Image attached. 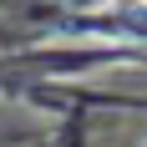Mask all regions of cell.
<instances>
[{
	"instance_id": "cell-1",
	"label": "cell",
	"mask_w": 147,
	"mask_h": 147,
	"mask_svg": "<svg viewBox=\"0 0 147 147\" xmlns=\"http://www.w3.org/2000/svg\"><path fill=\"white\" fill-rule=\"evenodd\" d=\"M107 20H117L127 36H147V0H117L107 10Z\"/></svg>"
}]
</instances>
